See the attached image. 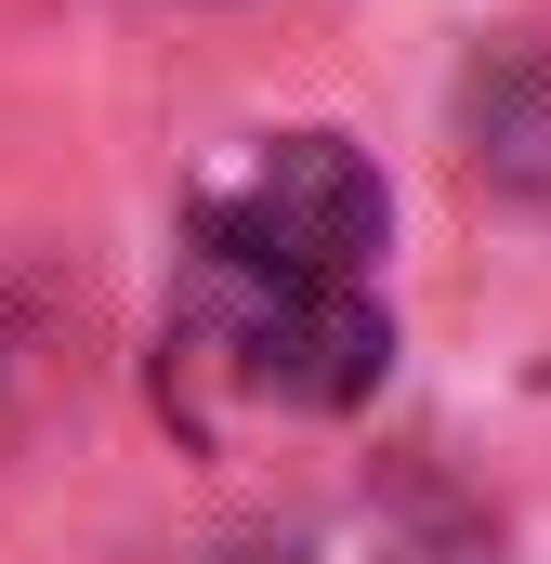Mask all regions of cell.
I'll return each mask as SVG.
<instances>
[{"label":"cell","mask_w":551,"mask_h":564,"mask_svg":"<svg viewBox=\"0 0 551 564\" xmlns=\"http://www.w3.org/2000/svg\"><path fill=\"white\" fill-rule=\"evenodd\" d=\"M395 368V315L368 276H263L224 250H184L158 315V408L197 446H250L276 421H342Z\"/></svg>","instance_id":"1"},{"label":"cell","mask_w":551,"mask_h":564,"mask_svg":"<svg viewBox=\"0 0 551 564\" xmlns=\"http://www.w3.org/2000/svg\"><path fill=\"white\" fill-rule=\"evenodd\" d=\"M381 171L342 132H250L184 184V250L263 263V276H381Z\"/></svg>","instance_id":"2"}]
</instances>
